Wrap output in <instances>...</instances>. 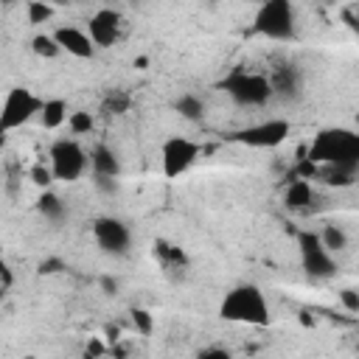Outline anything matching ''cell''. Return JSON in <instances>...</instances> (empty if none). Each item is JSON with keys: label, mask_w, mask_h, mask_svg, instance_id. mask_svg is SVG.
I'll return each mask as SVG.
<instances>
[{"label": "cell", "mask_w": 359, "mask_h": 359, "mask_svg": "<svg viewBox=\"0 0 359 359\" xmlns=\"http://www.w3.org/2000/svg\"><path fill=\"white\" fill-rule=\"evenodd\" d=\"M306 157L317 165L359 171V132L342 129V126L323 129V132L314 135Z\"/></svg>", "instance_id": "1"}, {"label": "cell", "mask_w": 359, "mask_h": 359, "mask_svg": "<svg viewBox=\"0 0 359 359\" xmlns=\"http://www.w3.org/2000/svg\"><path fill=\"white\" fill-rule=\"evenodd\" d=\"M219 317L244 325H269V306L255 283H238L219 303Z\"/></svg>", "instance_id": "2"}, {"label": "cell", "mask_w": 359, "mask_h": 359, "mask_svg": "<svg viewBox=\"0 0 359 359\" xmlns=\"http://www.w3.org/2000/svg\"><path fill=\"white\" fill-rule=\"evenodd\" d=\"M219 87L236 101V104H241V107H264L269 98H275L272 95V84H269V76H264V73H252V70H233V73H227L222 81H219Z\"/></svg>", "instance_id": "3"}, {"label": "cell", "mask_w": 359, "mask_h": 359, "mask_svg": "<svg viewBox=\"0 0 359 359\" xmlns=\"http://www.w3.org/2000/svg\"><path fill=\"white\" fill-rule=\"evenodd\" d=\"M252 31L275 39V42H286L294 36V3L292 0H266L258 6L255 11V22Z\"/></svg>", "instance_id": "4"}, {"label": "cell", "mask_w": 359, "mask_h": 359, "mask_svg": "<svg viewBox=\"0 0 359 359\" xmlns=\"http://www.w3.org/2000/svg\"><path fill=\"white\" fill-rule=\"evenodd\" d=\"M297 247H300V261H303V269H306L309 278L325 280V278L337 275V261L331 258V250L323 244L320 233L303 230L297 236Z\"/></svg>", "instance_id": "5"}, {"label": "cell", "mask_w": 359, "mask_h": 359, "mask_svg": "<svg viewBox=\"0 0 359 359\" xmlns=\"http://www.w3.org/2000/svg\"><path fill=\"white\" fill-rule=\"evenodd\" d=\"M292 126L289 121L283 118H269V121H261V123H250L244 129H236L230 132L227 137L233 143H241V146H252V149H275L280 146L286 137H289Z\"/></svg>", "instance_id": "6"}, {"label": "cell", "mask_w": 359, "mask_h": 359, "mask_svg": "<svg viewBox=\"0 0 359 359\" xmlns=\"http://www.w3.org/2000/svg\"><path fill=\"white\" fill-rule=\"evenodd\" d=\"M87 163H90L87 151L73 137H62L50 146V168H53L56 180H62V182H76L84 174Z\"/></svg>", "instance_id": "7"}, {"label": "cell", "mask_w": 359, "mask_h": 359, "mask_svg": "<svg viewBox=\"0 0 359 359\" xmlns=\"http://www.w3.org/2000/svg\"><path fill=\"white\" fill-rule=\"evenodd\" d=\"M42 104H45V101H39V98H36L31 90H25V87L8 90L6 101H3V112H0V126L8 132V129H17V126L28 123L34 115L42 112Z\"/></svg>", "instance_id": "8"}, {"label": "cell", "mask_w": 359, "mask_h": 359, "mask_svg": "<svg viewBox=\"0 0 359 359\" xmlns=\"http://www.w3.org/2000/svg\"><path fill=\"white\" fill-rule=\"evenodd\" d=\"M199 143H194V140H188V137H168L165 143H163V149H160V160H163V174L168 177V180H174V177H180V174H185L194 163H196V157H199Z\"/></svg>", "instance_id": "9"}, {"label": "cell", "mask_w": 359, "mask_h": 359, "mask_svg": "<svg viewBox=\"0 0 359 359\" xmlns=\"http://www.w3.org/2000/svg\"><path fill=\"white\" fill-rule=\"evenodd\" d=\"M93 236H95L98 247L109 255H123L129 250V241H132L129 227L115 216H98L93 222Z\"/></svg>", "instance_id": "10"}, {"label": "cell", "mask_w": 359, "mask_h": 359, "mask_svg": "<svg viewBox=\"0 0 359 359\" xmlns=\"http://www.w3.org/2000/svg\"><path fill=\"white\" fill-rule=\"evenodd\" d=\"M269 84H272V95L280 101H297L303 95V73L289 59L275 62V67L269 70Z\"/></svg>", "instance_id": "11"}, {"label": "cell", "mask_w": 359, "mask_h": 359, "mask_svg": "<svg viewBox=\"0 0 359 359\" xmlns=\"http://www.w3.org/2000/svg\"><path fill=\"white\" fill-rule=\"evenodd\" d=\"M121 25H123V20L115 8H98L87 22V34L93 36V42L98 48H112L121 39Z\"/></svg>", "instance_id": "12"}, {"label": "cell", "mask_w": 359, "mask_h": 359, "mask_svg": "<svg viewBox=\"0 0 359 359\" xmlns=\"http://www.w3.org/2000/svg\"><path fill=\"white\" fill-rule=\"evenodd\" d=\"M53 36H56V42L62 45V50L70 53V56H76V59H93V56H95V48H98V45L93 42L90 34H84V31L76 28V25H62V28L53 31Z\"/></svg>", "instance_id": "13"}, {"label": "cell", "mask_w": 359, "mask_h": 359, "mask_svg": "<svg viewBox=\"0 0 359 359\" xmlns=\"http://www.w3.org/2000/svg\"><path fill=\"white\" fill-rule=\"evenodd\" d=\"M90 165H93V174H95V177H121V160H118V154H115L109 146H104V143H98V146L90 151Z\"/></svg>", "instance_id": "14"}, {"label": "cell", "mask_w": 359, "mask_h": 359, "mask_svg": "<svg viewBox=\"0 0 359 359\" xmlns=\"http://www.w3.org/2000/svg\"><path fill=\"white\" fill-rule=\"evenodd\" d=\"M311 199H314V191L306 177H294L283 191V205L289 210H306L311 205Z\"/></svg>", "instance_id": "15"}, {"label": "cell", "mask_w": 359, "mask_h": 359, "mask_svg": "<svg viewBox=\"0 0 359 359\" xmlns=\"http://www.w3.org/2000/svg\"><path fill=\"white\" fill-rule=\"evenodd\" d=\"M174 109L180 112V118L194 121V123L205 118V101H202L199 95H194V93H182V95L174 101Z\"/></svg>", "instance_id": "16"}, {"label": "cell", "mask_w": 359, "mask_h": 359, "mask_svg": "<svg viewBox=\"0 0 359 359\" xmlns=\"http://www.w3.org/2000/svg\"><path fill=\"white\" fill-rule=\"evenodd\" d=\"M39 121L45 129H56L67 121V104L62 98H50L42 104V112H39Z\"/></svg>", "instance_id": "17"}, {"label": "cell", "mask_w": 359, "mask_h": 359, "mask_svg": "<svg viewBox=\"0 0 359 359\" xmlns=\"http://www.w3.org/2000/svg\"><path fill=\"white\" fill-rule=\"evenodd\" d=\"M36 210H39L48 222H62V219H65V202H62L56 194H50V191H45V194L36 199Z\"/></svg>", "instance_id": "18"}, {"label": "cell", "mask_w": 359, "mask_h": 359, "mask_svg": "<svg viewBox=\"0 0 359 359\" xmlns=\"http://www.w3.org/2000/svg\"><path fill=\"white\" fill-rule=\"evenodd\" d=\"M154 255L163 261L165 269H185V255L180 247H171L165 241H154Z\"/></svg>", "instance_id": "19"}, {"label": "cell", "mask_w": 359, "mask_h": 359, "mask_svg": "<svg viewBox=\"0 0 359 359\" xmlns=\"http://www.w3.org/2000/svg\"><path fill=\"white\" fill-rule=\"evenodd\" d=\"M101 107H104V112H109V115H123V112H129V107H132V95L123 93V90H109V93L104 95Z\"/></svg>", "instance_id": "20"}, {"label": "cell", "mask_w": 359, "mask_h": 359, "mask_svg": "<svg viewBox=\"0 0 359 359\" xmlns=\"http://www.w3.org/2000/svg\"><path fill=\"white\" fill-rule=\"evenodd\" d=\"M31 50H34L36 56H42V59H53V56L62 53V45L56 42L53 34H36V36L31 39Z\"/></svg>", "instance_id": "21"}, {"label": "cell", "mask_w": 359, "mask_h": 359, "mask_svg": "<svg viewBox=\"0 0 359 359\" xmlns=\"http://www.w3.org/2000/svg\"><path fill=\"white\" fill-rule=\"evenodd\" d=\"M320 238H323V244H325L331 252H342V250L348 247V236H345V230L337 227V224H325L323 233H320Z\"/></svg>", "instance_id": "22"}, {"label": "cell", "mask_w": 359, "mask_h": 359, "mask_svg": "<svg viewBox=\"0 0 359 359\" xmlns=\"http://www.w3.org/2000/svg\"><path fill=\"white\" fill-rule=\"evenodd\" d=\"M67 126H70L73 135H90L93 126H95V118L87 109H76V112L67 115Z\"/></svg>", "instance_id": "23"}, {"label": "cell", "mask_w": 359, "mask_h": 359, "mask_svg": "<svg viewBox=\"0 0 359 359\" xmlns=\"http://www.w3.org/2000/svg\"><path fill=\"white\" fill-rule=\"evenodd\" d=\"M53 17V3L50 0H31L28 3V22L31 25H42Z\"/></svg>", "instance_id": "24"}, {"label": "cell", "mask_w": 359, "mask_h": 359, "mask_svg": "<svg viewBox=\"0 0 359 359\" xmlns=\"http://www.w3.org/2000/svg\"><path fill=\"white\" fill-rule=\"evenodd\" d=\"M129 314H132V325H135V328H137L143 337H149V334L154 331V317H151V311H149V309L135 306Z\"/></svg>", "instance_id": "25"}, {"label": "cell", "mask_w": 359, "mask_h": 359, "mask_svg": "<svg viewBox=\"0 0 359 359\" xmlns=\"http://www.w3.org/2000/svg\"><path fill=\"white\" fill-rule=\"evenodd\" d=\"M28 177H31V182L34 185H39V188H48L53 180H56V174H53V168H48V165H34L31 171H28Z\"/></svg>", "instance_id": "26"}, {"label": "cell", "mask_w": 359, "mask_h": 359, "mask_svg": "<svg viewBox=\"0 0 359 359\" xmlns=\"http://www.w3.org/2000/svg\"><path fill=\"white\" fill-rule=\"evenodd\" d=\"M339 303H342L351 314H359V292H356V289H351V286L339 289Z\"/></svg>", "instance_id": "27"}, {"label": "cell", "mask_w": 359, "mask_h": 359, "mask_svg": "<svg viewBox=\"0 0 359 359\" xmlns=\"http://www.w3.org/2000/svg\"><path fill=\"white\" fill-rule=\"evenodd\" d=\"M342 22L359 36V3H353V6H348V8H342Z\"/></svg>", "instance_id": "28"}, {"label": "cell", "mask_w": 359, "mask_h": 359, "mask_svg": "<svg viewBox=\"0 0 359 359\" xmlns=\"http://www.w3.org/2000/svg\"><path fill=\"white\" fill-rule=\"evenodd\" d=\"M62 269H67L62 258H45V261L39 264V272H42V275H56V272H62Z\"/></svg>", "instance_id": "29"}, {"label": "cell", "mask_w": 359, "mask_h": 359, "mask_svg": "<svg viewBox=\"0 0 359 359\" xmlns=\"http://www.w3.org/2000/svg\"><path fill=\"white\" fill-rule=\"evenodd\" d=\"M98 286H101V292H104L107 297H115V294H118V278H112V275H104V278L98 280Z\"/></svg>", "instance_id": "30"}, {"label": "cell", "mask_w": 359, "mask_h": 359, "mask_svg": "<svg viewBox=\"0 0 359 359\" xmlns=\"http://www.w3.org/2000/svg\"><path fill=\"white\" fill-rule=\"evenodd\" d=\"M95 185H98L104 194H115V191H118V177H95Z\"/></svg>", "instance_id": "31"}, {"label": "cell", "mask_w": 359, "mask_h": 359, "mask_svg": "<svg viewBox=\"0 0 359 359\" xmlns=\"http://www.w3.org/2000/svg\"><path fill=\"white\" fill-rule=\"evenodd\" d=\"M11 283H14V275H11V266H0V292L6 294L8 289H11Z\"/></svg>", "instance_id": "32"}, {"label": "cell", "mask_w": 359, "mask_h": 359, "mask_svg": "<svg viewBox=\"0 0 359 359\" xmlns=\"http://www.w3.org/2000/svg\"><path fill=\"white\" fill-rule=\"evenodd\" d=\"M199 356L202 359H208V356H224L227 359V351L224 348H205V351H199Z\"/></svg>", "instance_id": "33"}, {"label": "cell", "mask_w": 359, "mask_h": 359, "mask_svg": "<svg viewBox=\"0 0 359 359\" xmlns=\"http://www.w3.org/2000/svg\"><path fill=\"white\" fill-rule=\"evenodd\" d=\"M84 353H87V356H98V353H104V345H101V342H95V339H93V342H90V345H87V351H84Z\"/></svg>", "instance_id": "34"}, {"label": "cell", "mask_w": 359, "mask_h": 359, "mask_svg": "<svg viewBox=\"0 0 359 359\" xmlns=\"http://www.w3.org/2000/svg\"><path fill=\"white\" fill-rule=\"evenodd\" d=\"M104 334H107V339H112V342H115L121 331H118V325H107V328H104Z\"/></svg>", "instance_id": "35"}, {"label": "cell", "mask_w": 359, "mask_h": 359, "mask_svg": "<svg viewBox=\"0 0 359 359\" xmlns=\"http://www.w3.org/2000/svg\"><path fill=\"white\" fill-rule=\"evenodd\" d=\"M50 3H53V6H70L73 0H50Z\"/></svg>", "instance_id": "36"}, {"label": "cell", "mask_w": 359, "mask_h": 359, "mask_svg": "<svg viewBox=\"0 0 359 359\" xmlns=\"http://www.w3.org/2000/svg\"><path fill=\"white\" fill-rule=\"evenodd\" d=\"M0 3H3V6H6V8H8V6H14V3H17V0H0Z\"/></svg>", "instance_id": "37"}, {"label": "cell", "mask_w": 359, "mask_h": 359, "mask_svg": "<svg viewBox=\"0 0 359 359\" xmlns=\"http://www.w3.org/2000/svg\"><path fill=\"white\" fill-rule=\"evenodd\" d=\"M255 3H258V6H261V3H266V0H255Z\"/></svg>", "instance_id": "38"}]
</instances>
